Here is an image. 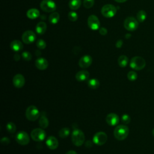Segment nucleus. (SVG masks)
Instances as JSON below:
<instances>
[{"label":"nucleus","instance_id":"obj_12","mask_svg":"<svg viewBox=\"0 0 154 154\" xmlns=\"http://www.w3.org/2000/svg\"><path fill=\"white\" fill-rule=\"evenodd\" d=\"M35 38L36 35L35 33L31 30L25 31L22 35V41L25 44H31L33 43L35 41Z\"/></svg>","mask_w":154,"mask_h":154},{"label":"nucleus","instance_id":"obj_3","mask_svg":"<svg viewBox=\"0 0 154 154\" xmlns=\"http://www.w3.org/2000/svg\"><path fill=\"white\" fill-rule=\"evenodd\" d=\"M146 66L145 60L140 56H135L132 58L130 61V67L136 70H140Z\"/></svg>","mask_w":154,"mask_h":154},{"label":"nucleus","instance_id":"obj_4","mask_svg":"<svg viewBox=\"0 0 154 154\" xmlns=\"http://www.w3.org/2000/svg\"><path fill=\"white\" fill-rule=\"evenodd\" d=\"M25 116L28 120L30 121H35L40 116V112L36 106L31 105L26 108Z\"/></svg>","mask_w":154,"mask_h":154},{"label":"nucleus","instance_id":"obj_27","mask_svg":"<svg viewBox=\"0 0 154 154\" xmlns=\"http://www.w3.org/2000/svg\"><path fill=\"white\" fill-rule=\"evenodd\" d=\"M147 17V14L145 11L140 10L137 14V19L139 22H143Z\"/></svg>","mask_w":154,"mask_h":154},{"label":"nucleus","instance_id":"obj_9","mask_svg":"<svg viewBox=\"0 0 154 154\" xmlns=\"http://www.w3.org/2000/svg\"><path fill=\"white\" fill-rule=\"evenodd\" d=\"M107 141V135L104 132L100 131L96 133L93 138V142L98 145L101 146L104 144Z\"/></svg>","mask_w":154,"mask_h":154},{"label":"nucleus","instance_id":"obj_22","mask_svg":"<svg viewBox=\"0 0 154 154\" xmlns=\"http://www.w3.org/2000/svg\"><path fill=\"white\" fill-rule=\"evenodd\" d=\"M38 123L40 126L42 128H46L49 125V120L45 114H43V112L42 114L40 117L39 118Z\"/></svg>","mask_w":154,"mask_h":154},{"label":"nucleus","instance_id":"obj_34","mask_svg":"<svg viewBox=\"0 0 154 154\" xmlns=\"http://www.w3.org/2000/svg\"><path fill=\"white\" fill-rule=\"evenodd\" d=\"M22 57L23 59L25 61H30L32 59V55L29 52L24 51L22 54Z\"/></svg>","mask_w":154,"mask_h":154},{"label":"nucleus","instance_id":"obj_36","mask_svg":"<svg viewBox=\"0 0 154 154\" xmlns=\"http://www.w3.org/2000/svg\"><path fill=\"white\" fill-rule=\"evenodd\" d=\"M10 141V139H9L8 137H3V138L1 139V144H3V145H7L8 144H9Z\"/></svg>","mask_w":154,"mask_h":154},{"label":"nucleus","instance_id":"obj_25","mask_svg":"<svg viewBox=\"0 0 154 154\" xmlns=\"http://www.w3.org/2000/svg\"><path fill=\"white\" fill-rule=\"evenodd\" d=\"M129 59L127 56L125 55H120L118 58V64L121 67H125L128 63Z\"/></svg>","mask_w":154,"mask_h":154},{"label":"nucleus","instance_id":"obj_10","mask_svg":"<svg viewBox=\"0 0 154 154\" xmlns=\"http://www.w3.org/2000/svg\"><path fill=\"white\" fill-rule=\"evenodd\" d=\"M16 141L20 145H26L29 142V137L28 134L25 131H20L17 133L15 137Z\"/></svg>","mask_w":154,"mask_h":154},{"label":"nucleus","instance_id":"obj_32","mask_svg":"<svg viewBox=\"0 0 154 154\" xmlns=\"http://www.w3.org/2000/svg\"><path fill=\"white\" fill-rule=\"evenodd\" d=\"M36 46L40 49H45V48L46 46V43L43 40L39 39L37 41Z\"/></svg>","mask_w":154,"mask_h":154},{"label":"nucleus","instance_id":"obj_11","mask_svg":"<svg viewBox=\"0 0 154 154\" xmlns=\"http://www.w3.org/2000/svg\"><path fill=\"white\" fill-rule=\"evenodd\" d=\"M87 23L89 28L92 30H97L100 28V21L98 17L93 14L90 15L87 19Z\"/></svg>","mask_w":154,"mask_h":154},{"label":"nucleus","instance_id":"obj_7","mask_svg":"<svg viewBox=\"0 0 154 154\" xmlns=\"http://www.w3.org/2000/svg\"><path fill=\"white\" fill-rule=\"evenodd\" d=\"M40 6L43 11L47 13L54 12L57 8L55 3L52 0H43L40 2Z\"/></svg>","mask_w":154,"mask_h":154},{"label":"nucleus","instance_id":"obj_23","mask_svg":"<svg viewBox=\"0 0 154 154\" xmlns=\"http://www.w3.org/2000/svg\"><path fill=\"white\" fill-rule=\"evenodd\" d=\"M88 86L91 89H96L100 85V82L97 79L91 78L88 80L87 82Z\"/></svg>","mask_w":154,"mask_h":154},{"label":"nucleus","instance_id":"obj_1","mask_svg":"<svg viewBox=\"0 0 154 154\" xmlns=\"http://www.w3.org/2000/svg\"><path fill=\"white\" fill-rule=\"evenodd\" d=\"M129 128L127 126L124 125H120L116 127L114 130V137L118 140H123L129 135Z\"/></svg>","mask_w":154,"mask_h":154},{"label":"nucleus","instance_id":"obj_37","mask_svg":"<svg viewBox=\"0 0 154 154\" xmlns=\"http://www.w3.org/2000/svg\"><path fill=\"white\" fill-rule=\"evenodd\" d=\"M99 33L102 35H106L108 31H107V29L105 28H103V27H101L99 29Z\"/></svg>","mask_w":154,"mask_h":154},{"label":"nucleus","instance_id":"obj_13","mask_svg":"<svg viewBox=\"0 0 154 154\" xmlns=\"http://www.w3.org/2000/svg\"><path fill=\"white\" fill-rule=\"evenodd\" d=\"M92 63V58L90 55H85L79 60L78 64L80 67L85 69L88 67Z\"/></svg>","mask_w":154,"mask_h":154},{"label":"nucleus","instance_id":"obj_2","mask_svg":"<svg viewBox=\"0 0 154 154\" xmlns=\"http://www.w3.org/2000/svg\"><path fill=\"white\" fill-rule=\"evenodd\" d=\"M72 141L76 146H81L85 142L84 132L78 129H74L72 134Z\"/></svg>","mask_w":154,"mask_h":154},{"label":"nucleus","instance_id":"obj_30","mask_svg":"<svg viewBox=\"0 0 154 154\" xmlns=\"http://www.w3.org/2000/svg\"><path fill=\"white\" fill-rule=\"evenodd\" d=\"M127 77H128V79L131 81H135L137 79V74L134 71H130L127 74Z\"/></svg>","mask_w":154,"mask_h":154},{"label":"nucleus","instance_id":"obj_33","mask_svg":"<svg viewBox=\"0 0 154 154\" xmlns=\"http://www.w3.org/2000/svg\"><path fill=\"white\" fill-rule=\"evenodd\" d=\"M94 4V0H84L83 5L86 8H91Z\"/></svg>","mask_w":154,"mask_h":154},{"label":"nucleus","instance_id":"obj_43","mask_svg":"<svg viewBox=\"0 0 154 154\" xmlns=\"http://www.w3.org/2000/svg\"><path fill=\"white\" fill-rule=\"evenodd\" d=\"M131 35L130 34H127L126 35H125V37L126 38H129V37H131Z\"/></svg>","mask_w":154,"mask_h":154},{"label":"nucleus","instance_id":"obj_16","mask_svg":"<svg viewBox=\"0 0 154 154\" xmlns=\"http://www.w3.org/2000/svg\"><path fill=\"white\" fill-rule=\"evenodd\" d=\"M35 65L38 69L40 70H44L48 68L49 63L46 59L40 57L35 60Z\"/></svg>","mask_w":154,"mask_h":154},{"label":"nucleus","instance_id":"obj_44","mask_svg":"<svg viewBox=\"0 0 154 154\" xmlns=\"http://www.w3.org/2000/svg\"><path fill=\"white\" fill-rule=\"evenodd\" d=\"M152 135H153V136L154 137V128L153 129V130H152Z\"/></svg>","mask_w":154,"mask_h":154},{"label":"nucleus","instance_id":"obj_42","mask_svg":"<svg viewBox=\"0 0 154 154\" xmlns=\"http://www.w3.org/2000/svg\"><path fill=\"white\" fill-rule=\"evenodd\" d=\"M114 1L117 2H119V3H122V2H126L127 0H114Z\"/></svg>","mask_w":154,"mask_h":154},{"label":"nucleus","instance_id":"obj_15","mask_svg":"<svg viewBox=\"0 0 154 154\" xmlns=\"http://www.w3.org/2000/svg\"><path fill=\"white\" fill-rule=\"evenodd\" d=\"M120 119L117 114L115 113H109L106 117V122L110 126L117 125L119 122Z\"/></svg>","mask_w":154,"mask_h":154},{"label":"nucleus","instance_id":"obj_19","mask_svg":"<svg viewBox=\"0 0 154 154\" xmlns=\"http://www.w3.org/2000/svg\"><path fill=\"white\" fill-rule=\"evenodd\" d=\"M10 48L13 51L16 52L22 50L23 47L22 43L20 40H14L12 41L10 43Z\"/></svg>","mask_w":154,"mask_h":154},{"label":"nucleus","instance_id":"obj_28","mask_svg":"<svg viewBox=\"0 0 154 154\" xmlns=\"http://www.w3.org/2000/svg\"><path fill=\"white\" fill-rule=\"evenodd\" d=\"M70 134V129L68 128H63L58 132V135L60 138H65L69 136Z\"/></svg>","mask_w":154,"mask_h":154},{"label":"nucleus","instance_id":"obj_17","mask_svg":"<svg viewBox=\"0 0 154 154\" xmlns=\"http://www.w3.org/2000/svg\"><path fill=\"white\" fill-rule=\"evenodd\" d=\"M46 144L49 149L54 150L58 146V141L54 136H49L46 140Z\"/></svg>","mask_w":154,"mask_h":154},{"label":"nucleus","instance_id":"obj_5","mask_svg":"<svg viewBox=\"0 0 154 154\" xmlns=\"http://www.w3.org/2000/svg\"><path fill=\"white\" fill-rule=\"evenodd\" d=\"M117 13V8L112 4L104 5L101 9L102 14L107 18L112 17Z\"/></svg>","mask_w":154,"mask_h":154},{"label":"nucleus","instance_id":"obj_41","mask_svg":"<svg viewBox=\"0 0 154 154\" xmlns=\"http://www.w3.org/2000/svg\"><path fill=\"white\" fill-rule=\"evenodd\" d=\"M66 154H77V153L75 150H69L67 152H66Z\"/></svg>","mask_w":154,"mask_h":154},{"label":"nucleus","instance_id":"obj_26","mask_svg":"<svg viewBox=\"0 0 154 154\" xmlns=\"http://www.w3.org/2000/svg\"><path fill=\"white\" fill-rule=\"evenodd\" d=\"M81 5V0H70L69 2V7L71 10H77Z\"/></svg>","mask_w":154,"mask_h":154},{"label":"nucleus","instance_id":"obj_20","mask_svg":"<svg viewBox=\"0 0 154 154\" xmlns=\"http://www.w3.org/2000/svg\"><path fill=\"white\" fill-rule=\"evenodd\" d=\"M47 29V25L44 22H38L35 27V31L37 34L40 35L43 34Z\"/></svg>","mask_w":154,"mask_h":154},{"label":"nucleus","instance_id":"obj_38","mask_svg":"<svg viewBox=\"0 0 154 154\" xmlns=\"http://www.w3.org/2000/svg\"><path fill=\"white\" fill-rule=\"evenodd\" d=\"M123 43V41H122V40H119L116 42V46L117 48H120L122 46Z\"/></svg>","mask_w":154,"mask_h":154},{"label":"nucleus","instance_id":"obj_40","mask_svg":"<svg viewBox=\"0 0 154 154\" xmlns=\"http://www.w3.org/2000/svg\"><path fill=\"white\" fill-rule=\"evenodd\" d=\"M20 58V55L18 54V53H16L14 55V60L15 61H19Z\"/></svg>","mask_w":154,"mask_h":154},{"label":"nucleus","instance_id":"obj_8","mask_svg":"<svg viewBox=\"0 0 154 154\" xmlns=\"http://www.w3.org/2000/svg\"><path fill=\"white\" fill-rule=\"evenodd\" d=\"M46 135L45 131L41 128H35L31 132V137L34 141L37 142L43 141L45 138Z\"/></svg>","mask_w":154,"mask_h":154},{"label":"nucleus","instance_id":"obj_31","mask_svg":"<svg viewBox=\"0 0 154 154\" xmlns=\"http://www.w3.org/2000/svg\"><path fill=\"white\" fill-rule=\"evenodd\" d=\"M67 16H68V19L72 22H75V21L77 20V19H78V14L76 12H75L73 11H70L69 13Z\"/></svg>","mask_w":154,"mask_h":154},{"label":"nucleus","instance_id":"obj_21","mask_svg":"<svg viewBox=\"0 0 154 154\" xmlns=\"http://www.w3.org/2000/svg\"><path fill=\"white\" fill-rule=\"evenodd\" d=\"M40 15V11L36 8L29 9L26 12L27 17L30 19H35Z\"/></svg>","mask_w":154,"mask_h":154},{"label":"nucleus","instance_id":"obj_14","mask_svg":"<svg viewBox=\"0 0 154 154\" xmlns=\"http://www.w3.org/2000/svg\"><path fill=\"white\" fill-rule=\"evenodd\" d=\"M25 82V78L22 74L18 73L14 76L13 79V84L15 87L18 88H22L24 85Z\"/></svg>","mask_w":154,"mask_h":154},{"label":"nucleus","instance_id":"obj_35","mask_svg":"<svg viewBox=\"0 0 154 154\" xmlns=\"http://www.w3.org/2000/svg\"><path fill=\"white\" fill-rule=\"evenodd\" d=\"M121 120H122V123L125 124V125L129 124L131 122V117L128 114H125L122 115V118H121Z\"/></svg>","mask_w":154,"mask_h":154},{"label":"nucleus","instance_id":"obj_29","mask_svg":"<svg viewBox=\"0 0 154 154\" xmlns=\"http://www.w3.org/2000/svg\"><path fill=\"white\" fill-rule=\"evenodd\" d=\"M6 129L8 132H10L11 134H13L16 132V127L14 123L8 122L6 125Z\"/></svg>","mask_w":154,"mask_h":154},{"label":"nucleus","instance_id":"obj_39","mask_svg":"<svg viewBox=\"0 0 154 154\" xmlns=\"http://www.w3.org/2000/svg\"><path fill=\"white\" fill-rule=\"evenodd\" d=\"M85 146L86 147H88V148H90L91 147H92L93 146V143L90 140H87L85 143Z\"/></svg>","mask_w":154,"mask_h":154},{"label":"nucleus","instance_id":"obj_6","mask_svg":"<svg viewBox=\"0 0 154 154\" xmlns=\"http://www.w3.org/2000/svg\"><path fill=\"white\" fill-rule=\"evenodd\" d=\"M125 28L129 31H134L138 27V21L133 17H128L124 21Z\"/></svg>","mask_w":154,"mask_h":154},{"label":"nucleus","instance_id":"obj_24","mask_svg":"<svg viewBox=\"0 0 154 154\" xmlns=\"http://www.w3.org/2000/svg\"><path fill=\"white\" fill-rule=\"evenodd\" d=\"M60 20V14L57 12H53L49 16V21L52 24H56Z\"/></svg>","mask_w":154,"mask_h":154},{"label":"nucleus","instance_id":"obj_18","mask_svg":"<svg viewBox=\"0 0 154 154\" xmlns=\"http://www.w3.org/2000/svg\"><path fill=\"white\" fill-rule=\"evenodd\" d=\"M90 76V73L87 70H80L76 73L75 78L78 81H84L88 79Z\"/></svg>","mask_w":154,"mask_h":154}]
</instances>
